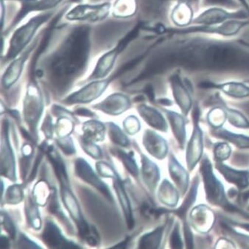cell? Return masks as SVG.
<instances>
[{"mask_svg":"<svg viewBox=\"0 0 249 249\" xmlns=\"http://www.w3.org/2000/svg\"><path fill=\"white\" fill-rule=\"evenodd\" d=\"M89 41V29L81 27L74 30L62 50L53 63L52 69L57 77H68L82 70L88 57Z\"/></svg>","mask_w":249,"mask_h":249,"instance_id":"1","label":"cell"},{"mask_svg":"<svg viewBox=\"0 0 249 249\" xmlns=\"http://www.w3.org/2000/svg\"><path fill=\"white\" fill-rule=\"evenodd\" d=\"M201 173L204 182L207 201L217 207H223L229 211L240 212L238 209L230 204L227 197L224 187L216 178L213 171V166L207 157L201 161Z\"/></svg>","mask_w":249,"mask_h":249,"instance_id":"2","label":"cell"},{"mask_svg":"<svg viewBox=\"0 0 249 249\" xmlns=\"http://www.w3.org/2000/svg\"><path fill=\"white\" fill-rule=\"evenodd\" d=\"M51 14H42L34 17L28 21V24L16 31L11 41L9 51L7 55L8 59L15 58L22 51L25 46L31 41V38L40 25L47 21L51 17Z\"/></svg>","mask_w":249,"mask_h":249,"instance_id":"3","label":"cell"},{"mask_svg":"<svg viewBox=\"0 0 249 249\" xmlns=\"http://www.w3.org/2000/svg\"><path fill=\"white\" fill-rule=\"evenodd\" d=\"M245 14L241 12H230L224 8L213 7L201 12L193 19L195 25L209 26L222 24L228 20L241 19L246 18Z\"/></svg>","mask_w":249,"mask_h":249,"instance_id":"4","label":"cell"},{"mask_svg":"<svg viewBox=\"0 0 249 249\" xmlns=\"http://www.w3.org/2000/svg\"><path fill=\"white\" fill-rule=\"evenodd\" d=\"M194 130L191 139L187 144V163L189 170L195 168L199 160H201L203 152V134L198 125V109H194Z\"/></svg>","mask_w":249,"mask_h":249,"instance_id":"5","label":"cell"},{"mask_svg":"<svg viewBox=\"0 0 249 249\" xmlns=\"http://www.w3.org/2000/svg\"><path fill=\"white\" fill-rule=\"evenodd\" d=\"M110 4L97 5H79L67 14V18L70 20H88L100 21L105 18L109 13Z\"/></svg>","mask_w":249,"mask_h":249,"instance_id":"6","label":"cell"},{"mask_svg":"<svg viewBox=\"0 0 249 249\" xmlns=\"http://www.w3.org/2000/svg\"><path fill=\"white\" fill-rule=\"evenodd\" d=\"M216 168L229 183L234 184L239 190L249 187V170H234L223 164V161H216Z\"/></svg>","mask_w":249,"mask_h":249,"instance_id":"7","label":"cell"},{"mask_svg":"<svg viewBox=\"0 0 249 249\" xmlns=\"http://www.w3.org/2000/svg\"><path fill=\"white\" fill-rule=\"evenodd\" d=\"M21 3V8L17 17L14 19L11 28H14L16 24L21 21L28 13L34 11H43L54 8L62 0H19Z\"/></svg>","mask_w":249,"mask_h":249,"instance_id":"8","label":"cell"},{"mask_svg":"<svg viewBox=\"0 0 249 249\" xmlns=\"http://www.w3.org/2000/svg\"><path fill=\"white\" fill-rule=\"evenodd\" d=\"M170 81H171L173 95L175 97L176 101L179 106L184 115L186 116L188 114L192 106L191 97H190L188 89L184 85L178 74L173 75Z\"/></svg>","mask_w":249,"mask_h":249,"instance_id":"9","label":"cell"},{"mask_svg":"<svg viewBox=\"0 0 249 249\" xmlns=\"http://www.w3.org/2000/svg\"><path fill=\"white\" fill-rule=\"evenodd\" d=\"M205 88L217 89L223 91L224 94L234 98L240 99L249 97V87L237 81L222 83V84H212L206 83L204 84Z\"/></svg>","mask_w":249,"mask_h":249,"instance_id":"10","label":"cell"},{"mask_svg":"<svg viewBox=\"0 0 249 249\" xmlns=\"http://www.w3.org/2000/svg\"><path fill=\"white\" fill-rule=\"evenodd\" d=\"M172 21L179 28H187L194 19V13L190 4L178 1L171 12Z\"/></svg>","mask_w":249,"mask_h":249,"instance_id":"11","label":"cell"},{"mask_svg":"<svg viewBox=\"0 0 249 249\" xmlns=\"http://www.w3.org/2000/svg\"><path fill=\"white\" fill-rule=\"evenodd\" d=\"M193 226L201 232H207L213 227L214 215L209 208L204 205L196 207L191 214Z\"/></svg>","mask_w":249,"mask_h":249,"instance_id":"12","label":"cell"},{"mask_svg":"<svg viewBox=\"0 0 249 249\" xmlns=\"http://www.w3.org/2000/svg\"><path fill=\"white\" fill-rule=\"evenodd\" d=\"M122 51H123V49L120 46L117 45V47L113 51H110L109 53L104 55L99 61L91 78H100L106 76L112 68L117 54L120 53Z\"/></svg>","mask_w":249,"mask_h":249,"instance_id":"13","label":"cell"},{"mask_svg":"<svg viewBox=\"0 0 249 249\" xmlns=\"http://www.w3.org/2000/svg\"><path fill=\"white\" fill-rule=\"evenodd\" d=\"M44 239L49 246L53 248H76L74 244L69 243L61 236L59 230L52 223H47Z\"/></svg>","mask_w":249,"mask_h":249,"instance_id":"14","label":"cell"},{"mask_svg":"<svg viewBox=\"0 0 249 249\" xmlns=\"http://www.w3.org/2000/svg\"><path fill=\"white\" fill-rule=\"evenodd\" d=\"M170 173L180 191L184 195L188 187V174L174 157H172L170 161Z\"/></svg>","mask_w":249,"mask_h":249,"instance_id":"15","label":"cell"},{"mask_svg":"<svg viewBox=\"0 0 249 249\" xmlns=\"http://www.w3.org/2000/svg\"><path fill=\"white\" fill-rule=\"evenodd\" d=\"M217 138L227 140L240 148H249V137L243 134H234L224 128H217L213 131Z\"/></svg>","mask_w":249,"mask_h":249,"instance_id":"16","label":"cell"},{"mask_svg":"<svg viewBox=\"0 0 249 249\" xmlns=\"http://www.w3.org/2000/svg\"><path fill=\"white\" fill-rule=\"evenodd\" d=\"M77 172L78 173V175L81 176V178H84V180L91 183L93 185L97 187V188L100 189L101 191L104 192L106 195H108V190H107V187L104 184L101 183V181L96 178L94 176L92 170L89 168L88 164L83 161L82 160H78L76 163Z\"/></svg>","mask_w":249,"mask_h":249,"instance_id":"17","label":"cell"},{"mask_svg":"<svg viewBox=\"0 0 249 249\" xmlns=\"http://www.w3.org/2000/svg\"><path fill=\"white\" fill-rule=\"evenodd\" d=\"M167 114H168L170 121L171 122L172 126H173V131L175 133L176 137L178 140L180 145L183 147L186 139L185 122L179 114L171 112V111L167 113Z\"/></svg>","mask_w":249,"mask_h":249,"instance_id":"18","label":"cell"},{"mask_svg":"<svg viewBox=\"0 0 249 249\" xmlns=\"http://www.w3.org/2000/svg\"><path fill=\"white\" fill-rule=\"evenodd\" d=\"M28 56V53L24 55L21 58H18L17 61H14L7 70L5 75L3 77V83L6 87H10L12 85L15 81L18 79L22 70L25 58Z\"/></svg>","mask_w":249,"mask_h":249,"instance_id":"19","label":"cell"},{"mask_svg":"<svg viewBox=\"0 0 249 249\" xmlns=\"http://www.w3.org/2000/svg\"><path fill=\"white\" fill-rule=\"evenodd\" d=\"M114 186L115 187L116 190H117V195H118L119 198H120V202L121 203L124 214L126 216L128 227H129L130 229H132L133 226H134V221H133L131 208H130V204L129 202H128V198H127V196H125L124 190H123V187H122L119 180H117L114 182Z\"/></svg>","mask_w":249,"mask_h":249,"instance_id":"20","label":"cell"},{"mask_svg":"<svg viewBox=\"0 0 249 249\" xmlns=\"http://www.w3.org/2000/svg\"><path fill=\"white\" fill-rule=\"evenodd\" d=\"M135 11L134 0H118L114 8V15L119 17H130Z\"/></svg>","mask_w":249,"mask_h":249,"instance_id":"21","label":"cell"},{"mask_svg":"<svg viewBox=\"0 0 249 249\" xmlns=\"http://www.w3.org/2000/svg\"><path fill=\"white\" fill-rule=\"evenodd\" d=\"M227 119V113L224 108H213L207 115V120L209 124L213 127L214 129L221 128L223 123Z\"/></svg>","mask_w":249,"mask_h":249,"instance_id":"22","label":"cell"},{"mask_svg":"<svg viewBox=\"0 0 249 249\" xmlns=\"http://www.w3.org/2000/svg\"><path fill=\"white\" fill-rule=\"evenodd\" d=\"M227 119L234 126L240 128H249V121L239 111L226 108Z\"/></svg>","mask_w":249,"mask_h":249,"instance_id":"23","label":"cell"},{"mask_svg":"<svg viewBox=\"0 0 249 249\" xmlns=\"http://www.w3.org/2000/svg\"><path fill=\"white\" fill-rule=\"evenodd\" d=\"M161 234H162V228L157 229L154 232L146 234L141 240L140 248H157L160 244Z\"/></svg>","mask_w":249,"mask_h":249,"instance_id":"24","label":"cell"},{"mask_svg":"<svg viewBox=\"0 0 249 249\" xmlns=\"http://www.w3.org/2000/svg\"><path fill=\"white\" fill-rule=\"evenodd\" d=\"M231 147L226 142L217 143L214 146V157L216 161H223L231 155Z\"/></svg>","mask_w":249,"mask_h":249,"instance_id":"25","label":"cell"},{"mask_svg":"<svg viewBox=\"0 0 249 249\" xmlns=\"http://www.w3.org/2000/svg\"><path fill=\"white\" fill-rule=\"evenodd\" d=\"M121 158L123 159L124 161V164H125V167L129 170V171L131 173H133L134 175H137V167H136L135 163L131 160V157L129 156L125 155L124 154H121Z\"/></svg>","mask_w":249,"mask_h":249,"instance_id":"26","label":"cell"},{"mask_svg":"<svg viewBox=\"0 0 249 249\" xmlns=\"http://www.w3.org/2000/svg\"><path fill=\"white\" fill-rule=\"evenodd\" d=\"M170 242H171L172 248H181V246H182L181 236H180L179 230H178V227H176L175 230L173 231Z\"/></svg>","mask_w":249,"mask_h":249,"instance_id":"27","label":"cell"},{"mask_svg":"<svg viewBox=\"0 0 249 249\" xmlns=\"http://www.w3.org/2000/svg\"><path fill=\"white\" fill-rule=\"evenodd\" d=\"M209 3L219 4V5H224V4H228L229 1L230 0H207Z\"/></svg>","mask_w":249,"mask_h":249,"instance_id":"28","label":"cell"},{"mask_svg":"<svg viewBox=\"0 0 249 249\" xmlns=\"http://www.w3.org/2000/svg\"><path fill=\"white\" fill-rule=\"evenodd\" d=\"M1 240H2V241H1V246H2V248H8V242L6 237H1Z\"/></svg>","mask_w":249,"mask_h":249,"instance_id":"29","label":"cell"},{"mask_svg":"<svg viewBox=\"0 0 249 249\" xmlns=\"http://www.w3.org/2000/svg\"><path fill=\"white\" fill-rule=\"evenodd\" d=\"M128 243V240H125V241L123 242V243H120V244H119L118 246H115V247L113 248V249H124V248L126 247L127 243Z\"/></svg>","mask_w":249,"mask_h":249,"instance_id":"30","label":"cell"},{"mask_svg":"<svg viewBox=\"0 0 249 249\" xmlns=\"http://www.w3.org/2000/svg\"><path fill=\"white\" fill-rule=\"evenodd\" d=\"M249 198V190H248L246 193H244V195H243V200H241V201H247L248 199Z\"/></svg>","mask_w":249,"mask_h":249,"instance_id":"31","label":"cell"},{"mask_svg":"<svg viewBox=\"0 0 249 249\" xmlns=\"http://www.w3.org/2000/svg\"></svg>","mask_w":249,"mask_h":249,"instance_id":"32","label":"cell"}]
</instances>
